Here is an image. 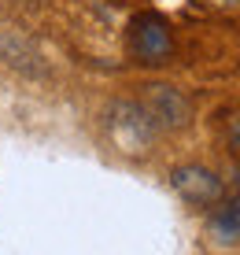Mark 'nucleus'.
Wrapping results in <instances>:
<instances>
[{"label":"nucleus","mask_w":240,"mask_h":255,"mask_svg":"<svg viewBox=\"0 0 240 255\" xmlns=\"http://www.w3.org/2000/svg\"><path fill=\"white\" fill-rule=\"evenodd\" d=\"M170 185L174 192L185 200V204L192 207H215L222 196H226V185H222V178L211 166L203 163H181L170 170Z\"/></svg>","instance_id":"4"},{"label":"nucleus","mask_w":240,"mask_h":255,"mask_svg":"<svg viewBox=\"0 0 240 255\" xmlns=\"http://www.w3.org/2000/svg\"><path fill=\"white\" fill-rule=\"evenodd\" d=\"M226 133H229V148H233V152L240 155V115L229 119V129H226Z\"/></svg>","instance_id":"7"},{"label":"nucleus","mask_w":240,"mask_h":255,"mask_svg":"<svg viewBox=\"0 0 240 255\" xmlns=\"http://www.w3.org/2000/svg\"><path fill=\"white\" fill-rule=\"evenodd\" d=\"M0 63L19 70V74H26V78H44V74H48V59H44V52L33 45L26 33L11 30V26L0 30Z\"/></svg>","instance_id":"5"},{"label":"nucleus","mask_w":240,"mask_h":255,"mask_svg":"<svg viewBox=\"0 0 240 255\" xmlns=\"http://www.w3.org/2000/svg\"><path fill=\"white\" fill-rule=\"evenodd\" d=\"M207 237L222 248H237L240 244V196H222L215 211L207 215Z\"/></svg>","instance_id":"6"},{"label":"nucleus","mask_w":240,"mask_h":255,"mask_svg":"<svg viewBox=\"0 0 240 255\" xmlns=\"http://www.w3.org/2000/svg\"><path fill=\"white\" fill-rule=\"evenodd\" d=\"M215 4H222V7H240V0H215Z\"/></svg>","instance_id":"8"},{"label":"nucleus","mask_w":240,"mask_h":255,"mask_svg":"<svg viewBox=\"0 0 240 255\" xmlns=\"http://www.w3.org/2000/svg\"><path fill=\"white\" fill-rule=\"evenodd\" d=\"M140 104L159 126V133H181L192 126V100L170 82H148L140 89Z\"/></svg>","instance_id":"3"},{"label":"nucleus","mask_w":240,"mask_h":255,"mask_svg":"<svg viewBox=\"0 0 240 255\" xmlns=\"http://www.w3.org/2000/svg\"><path fill=\"white\" fill-rule=\"evenodd\" d=\"M104 129H108L111 144L122 155H148L159 140V126L152 122V115L144 111L140 100H111L104 108Z\"/></svg>","instance_id":"1"},{"label":"nucleus","mask_w":240,"mask_h":255,"mask_svg":"<svg viewBox=\"0 0 240 255\" xmlns=\"http://www.w3.org/2000/svg\"><path fill=\"white\" fill-rule=\"evenodd\" d=\"M126 48L137 63L144 67H163L170 63L174 56V30L163 15L155 11H140L129 19V30H126Z\"/></svg>","instance_id":"2"}]
</instances>
